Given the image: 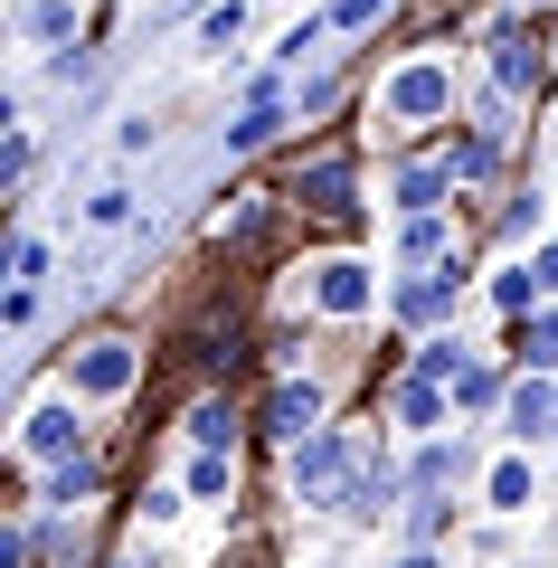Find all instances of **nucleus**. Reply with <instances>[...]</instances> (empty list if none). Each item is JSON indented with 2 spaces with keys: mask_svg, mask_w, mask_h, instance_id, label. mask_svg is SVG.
Returning <instances> with one entry per match:
<instances>
[{
  "mask_svg": "<svg viewBox=\"0 0 558 568\" xmlns=\"http://www.w3.org/2000/svg\"><path fill=\"white\" fill-rule=\"evenodd\" d=\"M359 484H369V455L341 436V426H322L313 446H294V503H322V511H351Z\"/></svg>",
  "mask_w": 558,
  "mask_h": 568,
  "instance_id": "nucleus-1",
  "label": "nucleus"
},
{
  "mask_svg": "<svg viewBox=\"0 0 558 568\" xmlns=\"http://www.w3.org/2000/svg\"><path fill=\"white\" fill-rule=\"evenodd\" d=\"M284 200H294L303 219H322V227H351V152H341V142L303 152V162L284 171Z\"/></svg>",
  "mask_w": 558,
  "mask_h": 568,
  "instance_id": "nucleus-2",
  "label": "nucleus"
},
{
  "mask_svg": "<svg viewBox=\"0 0 558 568\" xmlns=\"http://www.w3.org/2000/svg\"><path fill=\"white\" fill-rule=\"evenodd\" d=\"M67 379H77L85 398H133V379H142V342H133V332H85V342L67 351Z\"/></svg>",
  "mask_w": 558,
  "mask_h": 568,
  "instance_id": "nucleus-3",
  "label": "nucleus"
},
{
  "mask_svg": "<svg viewBox=\"0 0 558 568\" xmlns=\"http://www.w3.org/2000/svg\"><path fill=\"white\" fill-rule=\"evenodd\" d=\"M256 436H275V446H313V436H322V388L313 379H284L275 398L256 407Z\"/></svg>",
  "mask_w": 558,
  "mask_h": 568,
  "instance_id": "nucleus-4",
  "label": "nucleus"
},
{
  "mask_svg": "<svg viewBox=\"0 0 558 568\" xmlns=\"http://www.w3.org/2000/svg\"><path fill=\"white\" fill-rule=\"evenodd\" d=\"M379 104H388V123H436V114H455V77L445 67H398Z\"/></svg>",
  "mask_w": 558,
  "mask_h": 568,
  "instance_id": "nucleus-5",
  "label": "nucleus"
},
{
  "mask_svg": "<svg viewBox=\"0 0 558 568\" xmlns=\"http://www.w3.org/2000/svg\"><path fill=\"white\" fill-rule=\"evenodd\" d=\"M483 48H493V77H501V95H539V85H549V58H539V39H530L520 20H501Z\"/></svg>",
  "mask_w": 558,
  "mask_h": 568,
  "instance_id": "nucleus-6",
  "label": "nucleus"
},
{
  "mask_svg": "<svg viewBox=\"0 0 558 568\" xmlns=\"http://www.w3.org/2000/svg\"><path fill=\"white\" fill-rule=\"evenodd\" d=\"M313 313H332V323L369 313V265H359V256H332V265H313Z\"/></svg>",
  "mask_w": 558,
  "mask_h": 568,
  "instance_id": "nucleus-7",
  "label": "nucleus"
},
{
  "mask_svg": "<svg viewBox=\"0 0 558 568\" xmlns=\"http://www.w3.org/2000/svg\"><path fill=\"white\" fill-rule=\"evenodd\" d=\"M180 426H190V436H200L209 455H227V446L246 436V426H256V407H237L227 388H209V398H190V417H180Z\"/></svg>",
  "mask_w": 558,
  "mask_h": 568,
  "instance_id": "nucleus-8",
  "label": "nucleus"
},
{
  "mask_svg": "<svg viewBox=\"0 0 558 568\" xmlns=\"http://www.w3.org/2000/svg\"><path fill=\"white\" fill-rule=\"evenodd\" d=\"M275 209H284V190H237V200L209 219V237H219V246H256L265 227H275Z\"/></svg>",
  "mask_w": 558,
  "mask_h": 568,
  "instance_id": "nucleus-9",
  "label": "nucleus"
},
{
  "mask_svg": "<svg viewBox=\"0 0 558 568\" xmlns=\"http://www.w3.org/2000/svg\"><path fill=\"white\" fill-rule=\"evenodd\" d=\"M455 284H464L455 265H436V275H407V284H398V313H407V323H436V313L455 304Z\"/></svg>",
  "mask_w": 558,
  "mask_h": 568,
  "instance_id": "nucleus-10",
  "label": "nucleus"
},
{
  "mask_svg": "<svg viewBox=\"0 0 558 568\" xmlns=\"http://www.w3.org/2000/svg\"><path fill=\"white\" fill-rule=\"evenodd\" d=\"M549 426H558V388L520 379V388H511V436H520V446H530V436H549Z\"/></svg>",
  "mask_w": 558,
  "mask_h": 568,
  "instance_id": "nucleus-11",
  "label": "nucleus"
},
{
  "mask_svg": "<svg viewBox=\"0 0 558 568\" xmlns=\"http://www.w3.org/2000/svg\"><path fill=\"white\" fill-rule=\"evenodd\" d=\"M388 407H398V426H436L445 417V388L426 379V369H407V379L388 388Z\"/></svg>",
  "mask_w": 558,
  "mask_h": 568,
  "instance_id": "nucleus-12",
  "label": "nucleus"
},
{
  "mask_svg": "<svg viewBox=\"0 0 558 568\" xmlns=\"http://www.w3.org/2000/svg\"><path fill=\"white\" fill-rule=\"evenodd\" d=\"M29 455L67 465V455H77V407H39V417H29Z\"/></svg>",
  "mask_w": 558,
  "mask_h": 568,
  "instance_id": "nucleus-13",
  "label": "nucleus"
},
{
  "mask_svg": "<svg viewBox=\"0 0 558 568\" xmlns=\"http://www.w3.org/2000/svg\"><path fill=\"white\" fill-rule=\"evenodd\" d=\"M407 484H417V493H445V484H464V446H426Z\"/></svg>",
  "mask_w": 558,
  "mask_h": 568,
  "instance_id": "nucleus-14",
  "label": "nucleus"
},
{
  "mask_svg": "<svg viewBox=\"0 0 558 568\" xmlns=\"http://www.w3.org/2000/svg\"><path fill=\"white\" fill-rule=\"evenodd\" d=\"M48 503H85V493H95V465H85V455H67V465H48Z\"/></svg>",
  "mask_w": 558,
  "mask_h": 568,
  "instance_id": "nucleus-15",
  "label": "nucleus"
},
{
  "mask_svg": "<svg viewBox=\"0 0 558 568\" xmlns=\"http://www.w3.org/2000/svg\"><path fill=\"white\" fill-rule=\"evenodd\" d=\"M275 95H256V114H246V123H227V152H256V142H275Z\"/></svg>",
  "mask_w": 558,
  "mask_h": 568,
  "instance_id": "nucleus-16",
  "label": "nucleus"
},
{
  "mask_svg": "<svg viewBox=\"0 0 558 568\" xmlns=\"http://www.w3.org/2000/svg\"><path fill=\"white\" fill-rule=\"evenodd\" d=\"M190 493H200V503H219V493H237V465H227V455H200V465H190Z\"/></svg>",
  "mask_w": 558,
  "mask_h": 568,
  "instance_id": "nucleus-17",
  "label": "nucleus"
},
{
  "mask_svg": "<svg viewBox=\"0 0 558 568\" xmlns=\"http://www.w3.org/2000/svg\"><path fill=\"white\" fill-rule=\"evenodd\" d=\"M493 503H501V511L530 503V465H520V455H501V465H493Z\"/></svg>",
  "mask_w": 558,
  "mask_h": 568,
  "instance_id": "nucleus-18",
  "label": "nucleus"
},
{
  "mask_svg": "<svg viewBox=\"0 0 558 568\" xmlns=\"http://www.w3.org/2000/svg\"><path fill=\"white\" fill-rule=\"evenodd\" d=\"M520 361H530V369L558 361V313H530V332H520Z\"/></svg>",
  "mask_w": 558,
  "mask_h": 568,
  "instance_id": "nucleus-19",
  "label": "nucleus"
},
{
  "mask_svg": "<svg viewBox=\"0 0 558 568\" xmlns=\"http://www.w3.org/2000/svg\"><path fill=\"white\" fill-rule=\"evenodd\" d=\"M398 246H407L417 265H426V256H445V209H436V219H407V237H398Z\"/></svg>",
  "mask_w": 558,
  "mask_h": 568,
  "instance_id": "nucleus-20",
  "label": "nucleus"
},
{
  "mask_svg": "<svg viewBox=\"0 0 558 568\" xmlns=\"http://www.w3.org/2000/svg\"><path fill=\"white\" fill-rule=\"evenodd\" d=\"M67 29H77V0H39L29 10V39H67Z\"/></svg>",
  "mask_w": 558,
  "mask_h": 568,
  "instance_id": "nucleus-21",
  "label": "nucleus"
},
{
  "mask_svg": "<svg viewBox=\"0 0 558 568\" xmlns=\"http://www.w3.org/2000/svg\"><path fill=\"white\" fill-rule=\"evenodd\" d=\"M39 265H48V246H39V237H20V246H10V275H20V294H29V275H39Z\"/></svg>",
  "mask_w": 558,
  "mask_h": 568,
  "instance_id": "nucleus-22",
  "label": "nucleus"
},
{
  "mask_svg": "<svg viewBox=\"0 0 558 568\" xmlns=\"http://www.w3.org/2000/svg\"><path fill=\"white\" fill-rule=\"evenodd\" d=\"M379 10H388V0H341L332 20H341V29H369V20H379Z\"/></svg>",
  "mask_w": 558,
  "mask_h": 568,
  "instance_id": "nucleus-23",
  "label": "nucleus"
},
{
  "mask_svg": "<svg viewBox=\"0 0 558 568\" xmlns=\"http://www.w3.org/2000/svg\"><path fill=\"white\" fill-rule=\"evenodd\" d=\"M530 275H539V284H558V237H549V246L530 256Z\"/></svg>",
  "mask_w": 558,
  "mask_h": 568,
  "instance_id": "nucleus-24",
  "label": "nucleus"
},
{
  "mask_svg": "<svg viewBox=\"0 0 558 568\" xmlns=\"http://www.w3.org/2000/svg\"><path fill=\"white\" fill-rule=\"evenodd\" d=\"M398 568H426V559H398Z\"/></svg>",
  "mask_w": 558,
  "mask_h": 568,
  "instance_id": "nucleus-25",
  "label": "nucleus"
},
{
  "mask_svg": "<svg viewBox=\"0 0 558 568\" xmlns=\"http://www.w3.org/2000/svg\"><path fill=\"white\" fill-rule=\"evenodd\" d=\"M520 10H530V0H520Z\"/></svg>",
  "mask_w": 558,
  "mask_h": 568,
  "instance_id": "nucleus-26",
  "label": "nucleus"
}]
</instances>
